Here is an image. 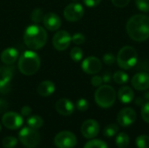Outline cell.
Masks as SVG:
<instances>
[{
  "label": "cell",
  "instance_id": "1",
  "mask_svg": "<svg viewBox=\"0 0 149 148\" xmlns=\"http://www.w3.org/2000/svg\"><path fill=\"white\" fill-rule=\"evenodd\" d=\"M127 32L131 39L143 42L149 38V17L143 14L132 16L127 23Z\"/></svg>",
  "mask_w": 149,
  "mask_h": 148
},
{
  "label": "cell",
  "instance_id": "2",
  "mask_svg": "<svg viewBox=\"0 0 149 148\" xmlns=\"http://www.w3.org/2000/svg\"><path fill=\"white\" fill-rule=\"evenodd\" d=\"M47 41V32L40 25L28 26L24 33V42L31 50H39L45 46Z\"/></svg>",
  "mask_w": 149,
  "mask_h": 148
},
{
  "label": "cell",
  "instance_id": "3",
  "mask_svg": "<svg viewBox=\"0 0 149 148\" xmlns=\"http://www.w3.org/2000/svg\"><path fill=\"white\" fill-rule=\"evenodd\" d=\"M40 58L33 51H24L18 59V70L24 75H33L40 67Z\"/></svg>",
  "mask_w": 149,
  "mask_h": 148
},
{
  "label": "cell",
  "instance_id": "4",
  "mask_svg": "<svg viewBox=\"0 0 149 148\" xmlns=\"http://www.w3.org/2000/svg\"><path fill=\"white\" fill-rule=\"evenodd\" d=\"M96 104L101 108H109L113 106L116 100V92L109 85L99 86L94 94Z\"/></svg>",
  "mask_w": 149,
  "mask_h": 148
},
{
  "label": "cell",
  "instance_id": "5",
  "mask_svg": "<svg viewBox=\"0 0 149 148\" xmlns=\"http://www.w3.org/2000/svg\"><path fill=\"white\" fill-rule=\"evenodd\" d=\"M138 60V53L136 50L130 45L122 47L117 57L116 61L118 65L123 70H129L133 68Z\"/></svg>",
  "mask_w": 149,
  "mask_h": 148
},
{
  "label": "cell",
  "instance_id": "6",
  "mask_svg": "<svg viewBox=\"0 0 149 148\" xmlns=\"http://www.w3.org/2000/svg\"><path fill=\"white\" fill-rule=\"evenodd\" d=\"M18 139L23 146H24L25 147L34 148L40 142V134L37 131V129L26 126L19 131Z\"/></svg>",
  "mask_w": 149,
  "mask_h": 148
},
{
  "label": "cell",
  "instance_id": "7",
  "mask_svg": "<svg viewBox=\"0 0 149 148\" xmlns=\"http://www.w3.org/2000/svg\"><path fill=\"white\" fill-rule=\"evenodd\" d=\"M54 145L58 148H73L77 145V138L72 132L62 131L55 136Z\"/></svg>",
  "mask_w": 149,
  "mask_h": 148
},
{
  "label": "cell",
  "instance_id": "8",
  "mask_svg": "<svg viewBox=\"0 0 149 148\" xmlns=\"http://www.w3.org/2000/svg\"><path fill=\"white\" fill-rule=\"evenodd\" d=\"M85 10L83 6L79 3H72L64 10V17L69 22H76L82 18Z\"/></svg>",
  "mask_w": 149,
  "mask_h": 148
},
{
  "label": "cell",
  "instance_id": "9",
  "mask_svg": "<svg viewBox=\"0 0 149 148\" xmlns=\"http://www.w3.org/2000/svg\"><path fill=\"white\" fill-rule=\"evenodd\" d=\"M3 125L10 130H17L20 128L24 123L23 117L15 112H8L2 117Z\"/></svg>",
  "mask_w": 149,
  "mask_h": 148
},
{
  "label": "cell",
  "instance_id": "10",
  "mask_svg": "<svg viewBox=\"0 0 149 148\" xmlns=\"http://www.w3.org/2000/svg\"><path fill=\"white\" fill-rule=\"evenodd\" d=\"M72 41V37L70 33L66 31H58L53 36L52 38V44L54 48L59 51L66 50Z\"/></svg>",
  "mask_w": 149,
  "mask_h": 148
},
{
  "label": "cell",
  "instance_id": "11",
  "mask_svg": "<svg viewBox=\"0 0 149 148\" xmlns=\"http://www.w3.org/2000/svg\"><path fill=\"white\" fill-rule=\"evenodd\" d=\"M81 67L84 72L93 75V74H97L101 71L102 64L100 58L94 56H90L83 60L81 64Z\"/></svg>",
  "mask_w": 149,
  "mask_h": 148
},
{
  "label": "cell",
  "instance_id": "12",
  "mask_svg": "<svg viewBox=\"0 0 149 148\" xmlns=\"http://www.w3.org/2000/svg\"><path fill=\"white\" fill-rule=\"evenodd\" d=\"M136 118H137L136 113L133 108L125 107L122 110H120V113H118L117 121L120 126L124 127H127L135 122Z\"/></svg>",
  "mask_w": 149,
  "mask_h": 148
},
{
  "label": "cell",
  "instance_id": "13",
  "mask_svg": "<svg viewBox=\"0 0 149 148\" xmlns=\"http://www.w3.org/2000/svg\"><path fill=\"white\" fill-rule=\"evenodd\" d=\"M100 133V125L94 120H87L81 126V133L86 139H93Z\"/></svg>",
  "mask_w": 149,
  "mask_h": 148
},
{
  "label": "cell",
  "instance_id": "14",
  "mask_svg": "<svg viewBox=\"0 0 149 148\" xmlns=\"http://www.w3.org/2000/svg\"><path fill=\"white\" fill-rule=\"evenodd\" d=\"M131 83L134 89L146 91L149 89V74L147 72H138L132 78Z\"/></svg>",
  "mask_w": 149,
  "mask_h": 148
},
{
  "label": "cell",
  "instance_id": "15",
  "mask_svg": "<svg viewBox=\"0 0 149 148\" xmlns=\"http://www.w3.org/2000/svg\"><path fill=\"white\" fill-rule=\"evenodd\" d=\"M43 23L45 24V27L47 30L51 31H57L61 26V19H60V17L56 13H53V12L46 13L44 16Z\"/></svg>",
  "mask_w": 149,
  "mask_h": 148
},
{
  "label": "cell",
  "instance_id": "16",
  "mask_svg": "<svg viewBox=\"0 0 149 148\" xmlns=\"http://www.w3.org/2000/svg\"><path fill=\"white\" fill-rule=\"evenodd\" d=\"M55 109L60 115L70 116L74 112V105L67 99H60L56 102Z\"/></svg>",
  "mask_w": 149,
  "mask_h": 148
},
{
  "label": "cell",
  "instance_id": "17",
  "mask_svg": "<svg viewBox=\"0 0 149 148\" xmlns=\"http://www.w3.org/2000/svg\"><path fill=\"white\" fill-rule=\"evenodd\" d=\"M19 54L17 49L10 47V48H6L4 49L0 55L1 58V61L5 64V65H12L13 63H15L18 58Z\"/></svg>",
  "mask_w": 149,
  "mask_h": 148
},
{
  "label": "cell",
  "instance_id": "18",
  "mask_svg": "<svg viewBox=\"0 0 149 148\" xmlns=\"http://www.w3.org/2000/svg\"><path fill=\"white\" fill-rule=\"evenodd\" d=\"M118 98L123 104H129L134 99V92L130 86L123 85L118 92Z\"/></svg>",
  "mask_w": 149,
  "mask_h": 148
},
{
  "label": "cell",
  "instance_id": "19",
  "mask_svg": "<svg viewBox=\"0 0 149 148\" xmlns=\"http://www.w3.org/2000/svg\"><path fill=\"white\" fill-rule=\"evenodd\" d=\"M55 85L50 80H45L41 82L37 88L38 93L42 97H48L55 92Z\"/></svg>",
  "mask_w": 149,
  "mask_h": 148
},
{
  "label": "cell",
  "instance_id": "20",
  "mask_svg": "<svg viewBox=\"0 0 149 148\" xmlns=\"http://www.w3.org/2000/svg\"><path fill=\"white\" fill-rule=\"evenodd\" d=\"M44 124L43 119L38 115H32L27 119V125L28 126L33 129H39Z\"/></svg>",
  "mask_w": 149,
  "mask_h": 148
},
{
  "label": "cell",
  "instance_id": "21",
  "mask_svg": "<svg viewBox=\"0 0 149 148\" xmlns=\"http://www.w3.org/2000/svg\"><path fill=\"white\" fill-rule=\"evenodd\" d=\"M129 136L126 133H120L115 139V143L119 148H127L129 145Z\"/></svg>",
  "mask_w": 149,
  "mask_h": 148
},
{
  "label": "cell",
  "instance_id": "22",
  "mask_svg": "<svg viewBox=\"0 0 149 148\" xmlns=\"http://www.w3.org/2000/svg\"><path fill=\"white\" fill-rule=\"evenodd\" d=\"M113 79L118 85H125L128 81V75L124 71H117L113 73Z\"/></svg>",
  "mask_w": 149,
  "mask_h": 148
},
{
  "label": "cell",
  "instance_id": "23",
  "mask_svg": "<svg viewBox=\"0 0 149 148\" xmlns=\"http://www.w3.org/2000/svg\"><path fill=\"white\" fill-rule=\"evenodd\" d=\"M10 79L9 78L2 77L0 79V93L1 94H8L11 90Z\"/></svg>",
  "mask_w": 149,
  "mask_h": 148
},
{
  "label": "cell",
  "instance_id": "24",
  "mask_svg": "<svg viewBox=\"0 0 149 148\" xmlns=\"http://www.w3.org/2000/svg\"><path fill=\"white\" fill-rule=\"evenodd\" d=\"M119 132V126L116 124H109L104 129V135L107 138H112L116 135Z\"/></svg>",
  "mask_w": 149,
  "mask_h": 148
},
{
  "label": "cell",
  "instance_id": "25",
  "mask_svg": "<svg viewBox=\"0 0 149 148\" xmlns=\"http://www.w3.org/2000/svg\"><path fill=\"white\" fill-rule=\"evenodd\" d=\"M135 144L138 148H149V136L142 134L137 137Z\"/></svg>",
  "mask_w": 149,
  "mask_h": 148
},
{
  "label": "cell",
  "instance_id": "26",
  "mask_svg": "<svg viewBox=\"0 0 149 148\" xmlns=\"http://www.w3.org/2000/svg\"><path fill=\"white\" fill-rule=\"evenodd\" d=\"M84 148H108L106 142L101 140H92L88 141Z\"/></svg>",
  "mask_w": 149,
  "mask_h": 148
},
{
  "label": "cell",
  "instance_id": "27",
  "mask_svg": "<svg viewBox=\"0 0 149 148\" xmlns=\"http://www.w3.org/2000/svg\"><path fill=\"white\" fill-rule=\"evenodd\" d=\"M44 12L40 8H36L32 10L31 18L34 23H40L44 19Z\"/></svg>",
  "mask_w": 149,
  "mask_h": 148
},
{
  "label": "cell",
  "instance_id": "28",
  "mask_svg": "<svg viewBox=\"0 0 149 148\" xmlns=\"http://www.w3.org/2000/svg\"><path fill=\"white\" fill-rule=\"evenodd\" d=\"M70 57L74 62H79L83 58V51L79 47H73L70 51Z\"/></svg>",
  "mask_w": 149,
  "mask_h": 148
},
{
  "label": "cell",
  "instance_id": "29",
  "mask_svg": "<svg viewBox=\"0 0 149 148\" xmlns=\"http://www.w3.org/2000/svg\"><path fill=\"white\" fill-rule=\"evenodd\" d=\"M17 144V140L15 137H4L2 140V145L4 148H14Z\"/></svg>",
  "mask_w": 149,
  "mask_h": 148
},
{
  "label": "cell",
  "instance_id": "30",
  "mask_svg": "<svg viewBox=\"0 0 149 148\" xmlns=\"http://www.w3.org/2000/svg\"><path fill=\"white\" fill-rule=\"evenodd\" d=\"M135 4L140 10L149 12V0H135Z\"/></svg>",
  "mask_w": 149,
  "mask_h": 148
},
{
  "label": "cell",
  "instance_id": "31",
  "mask_svg": "<svg viewBox=\"0 0 149 148\" xmlns=\"http://www.w3.org/2000/svg\"><path fill=\"white\" fill-rule=\"evenodd\" d=\"M76 107L80 112H85L89 107V103L86 99H79L76 103Z\"/></svg>",
  "mask_w": 149,
  "mask_h": 148
},
{
  "label": "cell",
  "instance_id": "32",
  "mask_svg": "<svg viewBox=\"0 0 149 148\" xmlns=\"http://www.w3.org/2000/svg\"><path fill=\"white\" fill-rule=\"evenodd\" d=\"M141 118L142 120L149 123V102L145 103L142 107H141Z\"/></svg>",
  "mask_w": 149,
  "mask_h": 148
},
{
  "label": "cell",
  "instance_id": "33",
  "mask_svg": "<svg viewBox=\"0 0 149 148\" xmlns=\"http://www.w3.org/2000/svg\"><path fill=\"white\" fill-rule=\"evenodd\" d=\"M72 41L75 44H82L85 43L86 41V38L82 33H75L72 37Z\"/></svg>",
  "mask_w": 149,
  "mask_h": 148
},
{
  "label": "cell",
  "instance_id": "34",
  "mask_svg": "<svg viewBox=\"0 0 149 148\" xmlns=\"http://www.w3.org/2000/svg\"><path fill=\"white\" fill-rule=\"evenodd\" d=\"M115 60L116 58L113 53H106L103 56V62L107 65H112L113 64H114Z\"/></svg>",
  "mask_w": 149,
  "mask_h": 148
},
{
  "label": "cell",
  "instance_id": "35",
  "mask_svg": "<svg viewBox=\"0 0 149 148\" xmlns=\"http://www.w3.org/2000/svg\"><path fill=\"white\" fill-rule=\"evenodd\" d=\"M111 1H112L113 4L118 8H124L130 2V0H111Z\"/></svg>",
  "mask_w": 149,
  "mask_h": 148
},
{
  "label": "cell",
  "instance_id": "36",
  "mask_svg": "<svg viewBox=\"0 0 149 148\" xmlns=\"http://www.w3.org/2000/svg\"><path fill=\"white\" fill-rule=\"evenodd\" d=\"M91 83L93 86L95 87H99L101 85V84L103 83V79H102V77L100 76H93L91 79Z\"/></svg>",
  "mask_w": 149,
  "mask_h": 148
},
{
  "label": "cell",
  "instance_id": "37",
  "mask_svg": "<svg viewBox=\"0 0 149 148\" xmlns=\"http://www.w3.org/2000/svg\"><path fill=\"white\" fill-rule=\"evenodd\" d=\"M83 2L86 6L89 8H93V7H96L97 5H99L101 0H83Z\"/></svg>",
  "mask_w": 149,
  "mask_h": 148
},
{
  "label": "cell",
  "instance_id": "38",
  "mask_svg": "<svg viewBox=\"0 0 149 148\" xmlns=\"http://www.w3.org/2000/svg\"><path fill=\"white\" fill-rule=\"evenodd\" d=\"M31 113V108L28 106H24L21 108V114L22 116H24V117H28L30 116Z\"/></svg>",
  "mask_w": 149,
  "mask_h": 148
},
{
  "label": "cell",
  "instance_id": "39",
  "mask_svg": "<svg viewBox=\"0 0 149 148\" xmlns=\"http://www.w3.org/2000/svg\"><path fill=\"white\" fill-rule=\"evenodd\" d=\"M7 109H8V103L4 99H0V113H4Z\"/></svg>",
  "mask_w": 149,
  "mask_h": 148
},
{
  "label": "cell",
  "instance_id": "40",
  "mask_svg": "<svg viewBox=\"0 0 149 148\" xmlns=\"http://www.w3.org/2000/svg\"><path fill=\"white\" fill-rule=\"evenodd\" d=\"M102 79H103V82H106V83L110 82V80H111V75L109 73H106L102 77Z\"/></svg>",
  "mask_w": 149,
  "mask_h": 148
},
{
  "label": "cell",
  "instance_id": "41",
  "mask_svg": "<svg viewBox=\"0 0 149 148\" xmlns=\"http://www.w3.org/2000/svg\"><path fill=\"white\" fill-rule=\"evenodd\" d=\"M0 132H1V125H0Z\"/></svg>",
  "mask_w": 149,
  "mask_h": 148
},
{
  "label": "cell",
  "instance_id": "42",
  "mask_svg": "<svg viewBox=\"0 0 149 148\" xmlns=\"http://www.w3.org/2000/svg\"><path fill=\"white\" fill-rule=\"evenodd\" d=\"M72 1H78V0H72Z\"/></svg>",
  "mask_w": 149,
  "mask_h": 148
}]
</instances>
